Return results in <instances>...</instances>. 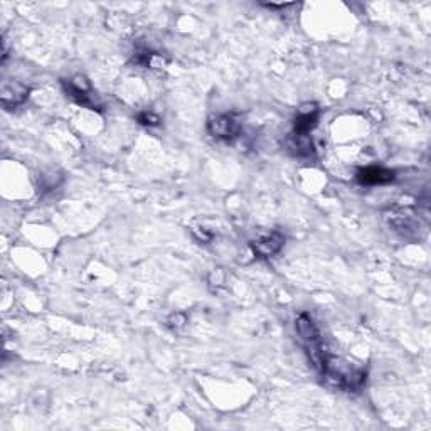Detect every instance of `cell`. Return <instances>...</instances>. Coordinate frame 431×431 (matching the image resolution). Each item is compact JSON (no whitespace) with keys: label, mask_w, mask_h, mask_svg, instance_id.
I'll list each match as a JSON object with an SVG mask.
<instances>
[{"label":"cell","mask_w":431,"mask_h":431,"mask_svg":"<svg viewBox=\"0 0 431 431\" xmlns=\"http://www.w3.org/2000/svg\"><path fill=\"white\" fill-rule=\"evenodd\" d=\"M30 88L23 85V83H4L2 93H0V99H2L4 108L12 110V108L20 107L29 99Z\"/></svg>","instance_id":"8992f818"},{"label":"cell","mask_w":431,"mask_h":431,"mask_svg":"<svg viewBox=\"0 0 431 431\" xmlns=\"http://www.w3.org/2000/svg\"><path fill=\"white\" fill-rule=\"evenodd\" d=\"M396 172L386 167H365L356 174L357 184L360 186H387L394 182Z\"/></svg>","instance_id":"5b68a950"},{"label":"cell","mask_w":431,"mask_h":431,"mask_svg":"<svg viewBox=\"0 0 431 431\" xmlns=\"http://www.w3.org/2000/svg\"><path fill=\"white\" fill-rule=\"evenodd\" d=\"M251 251L258 260H269L280 253L285 246V236L280 231H272V233L263 234V236L253 239L250 243Z\"/></svg>","instance_id":"3957f363"},{"label":"cell","mask_w":431,"mask_h":431,"mask_svg":"<svg viewBox=\"0 0 431 431\" xmlns=\"http://www.w3.org/2000/svg\"><path fill=\"white\" fill-rule=\"evenodd\" d=\"M319 115L320 108L319 104L313 102H307L300 104L297 116L293 120V133H302V135H310L313 128L319 123Z\"/></svg>","instance_id":"277c9868"},{"label":"cell","mask_w":431,"mask_h":431,"mask_svg":"<svg viewBox=\"0 0 431 431\" xmlns=\"http://www.w3.org/2000/svg\"><path fill=\"white\" fill-rule=\"evenodd\" d=\"M190 233H193L195 241H199L201 245H207V243L212 239V234L207 233V231L202 229V228H193V229H190Z\"/></svg>","instance_id":"7c38bea8"},{"label":"cell","mask_w":431,"mask_h":431,"mask_svg":"<svg viewBox=\"0 0 431 431\" xmlns=\"http://www.w3.org/2000/svg\"><path fill=\"white\" fill-rule=\"evenodd\" d=\"M207 283H209V286H211L212 291H217L223 289L226 283V273L223 272V268L212 269L207 277Z\"/></svg>","instance_id":"30bf717a"},{"label":"cell","mask_w":431,"mask_h":431,"mask_svg":"<svg viewBox=\"0 0 431 431\" xmlns=\"http://www.w3.org/2000/svg\"><path fill=\"white\" fill-rule=\"evenodd\" d=\"M137 121L143 127H159L160 123H162V120H160L159 115H155V113L152 111H142L137 115Z\"/></svg>","instance_id":"8fae6325"},{"label":"cell","mask_w":431,"mask_h":431,"mask_svg":"<svg viewBox=\"0 0 431 431\" xmlns=\"http://www.w3.org/2000/svg\"><path fill=\"white\" fill-rule=\"evenodd\" d=\"M187 324H189V319H187V315L184 312L172 313V315L167 319V327L174 330V332H181V330L184 329Z\"/></svg>","instance_id":"9c48e42d"},{"label":"cell","mask_w":431,"mask_h":431,"mask_svg":"<svg viewBox=\"0 0 431 431\" xmlns=\"http://www.w3.org/2000/svg\"><path fill=\"white\" fill-rule=\"evenodd\" d=\"M207 133L216 140H234L241 133V121L234 115H229V113L212 115L207 120Z\"/></svg>","instance_id":"7a4b0ae2"},{"label":"cell","mask_w":431,"mask_h":431,"mask_svg":"<svg viewBox=\"0 0 431 431\" xmlns=\"http://www.w3.org/2000/svg\"><path fill=\"white\" fill-rule=\"evenodd\" d=\"M63 88L66 97H69L73 102L81 104V107L90 108V110H99V104L97 102V95H93V86L88 78L85 75H75L69 80L63 81Z\"/></svg>","instance_id":"6da1fadb"},{"label":"cell","mask_w":431,"mask_h":431,"mask_svg":"<svg viewBox=\"0 0 431 431\" xmlns=\"http://www.w3.org/2000/svg\"><path fill=\"white\" fill-rule=\"evenodd\" d=\"M286 147L298 159H312V157H315V145H313L310 135L291 132L289 140H286Z\"/></svg>","instance_id":"ba28073f"},{"label":"cell","mask_w":431,"mask_h":431,"mask_svg":"<svg viewBox=\"0 0 431 431\" xmlns=\"http://www.w3.org/2000/svg\"><path fill=\"white\" fill-rule=\"evenodd\" d=\"M384 219L389 223V228L396 231V233L403 234V236H408L409 233L418 229V223L413 219L411 212L406 211V209H393V211H387L384 214Z\"/></svg>","instance_id":"52a82bcc"}]
</instances>
